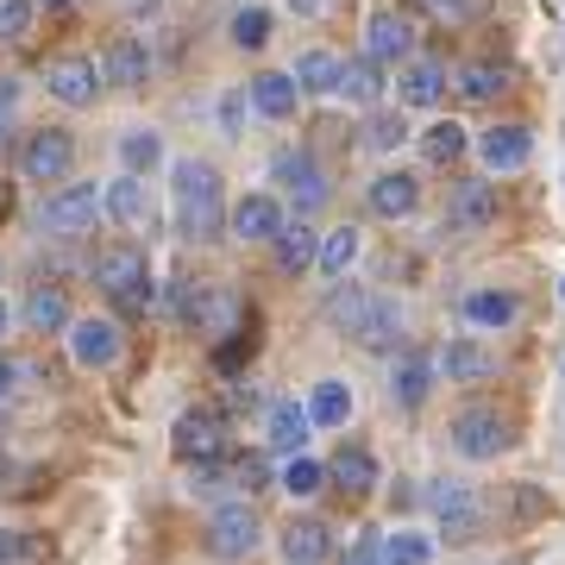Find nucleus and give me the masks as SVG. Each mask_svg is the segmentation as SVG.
<instances>
[{
    "mask_svg": "<svg viewBox=\"0 0 565 565\" xmlns=\"http://www.w3.org/2000/svg\"><path fill=\"white\" fill-rule=\"evenodd\" d=\"M490 371H497V352L478 340H446L440 345V377L446 384H484Z\"/></svg>",
    "mask_w": 565,
    "mask_h": 565,
    "instance_id": "4be33fe9",
    "label": "nucleus"
},
{
    "mask_svg": "<svg viewBox=\"0 0 565 565\" xmlns=\"http://www.w3.org/2000/svg\"><path fill=\"white\" fill-rule=\"evenodd\" d=\"M384 88H390V82H384V63H377V57H345L340 63V95L352 107H377V102H384Z\"/></svg>",
    "mask_w": 565,
    "mask_h": 565,
    "instance_id": "bb28decb",
    "label": "nucleus"
},
{
    "mask_svg": "<svg viewBox=\"0 0 565 565\" xmlns=\"http://www.w3.org/2000/svg\"><path fill=\"white\" fill-rule=\"evenodd\" d=\"M102 63L95 57H51L44 63V95L63 107H95V95H102Z\"/></svg>",
    "mask_w": 565,
    "mask_h": 565,
    "instance_id": "1a4fd4ad",
    "label": "nucleus"
},
{
    "mask_svg": "<svg viewBox=\"0 0 565 565\" xmlns=\"http://www.w3.org/2000/svg\"><path fill=\"white\" fill-rule=\"evenodd\" d=\"M226 226H233V239H245V245H270L289 221H282L277 195H245V202H233V221Z\"/></svg>",
    "mask_w": 565,
    "mask_h": 565,
    "instance_id": "dca6fc26",
    "label": "nucleus"
},
{
    "mask_svg": "<svg viewBox=\"0 0 565 565\" xmlns=\"http://www.w3.org/2000/svg\"><path fill=\"white\" fill-rule=\"evenodd\" d=\"M308 415H315V427H345V415H352V390H345L340 377L315 384V396H308Z\"/></svg>",
    "mask_w": 565,
    "mask_h": 565,
    "instance_id": "c9c22d12",
    "label": "nucleus"
},
{
    "mask_svg": "<svg viewBox=\"0 0 565 565\" xmlns=\"http://www.w3.org/2000/svg\"><path fill=\"white\" fill-rule=\"evenodd\" d=\"M32 7L39 0H0V44H20L32 32Z\"/></svg>",
    "mask_w": 565,
    "mask_h": 565,
    "instance_id": "37998d69",
    "label": "nucleus"
},
{
    "mask_svg": "<svg viewBox=\"0 0 565 565\" xmlns=\"http://www.w3.org/2000/svg\"><path fill=\"white\" fill-rule=\"evenodd\" d=\"M239 114H245V95H226V107H221L226 132H239Z\"/></svg>",
    "mask_w": 565,
    "mask_h": 565,
    "instance_id": "603ef678",
    "label": "nucleus"
},
{
    "mask_svg": "<svg viewBox=\"0 0 565 565\" xmlns=\"http://www.w3.org/2000/svg\"><path fill=\"white\" fill-rule=\"evenodd\" d=\"M364 308H371V296H364L359 282H340V289L327 296V321H333V327H345V333H352V327L364 321Z\"/></svg>",
    "mask_w": 565,
    "mask_h": 565,
    "instance_id": "a19ab883",
    "label": "nucleus"
},
{
    "mask_svg": "<svg viewBox=\"0 0 565 565\" xmlns=\"http://www.w3.org/2000/svg\"><path fill=\"white\" fill-rule=\"evenodd\" d=\"M277 553H282V565H327V553H333V527L315 522V515H302V522H289L277 534Z\"/></svg>",
    "mask_w": 565,
    "mask_h": 565,
    "instance_id": "a211bd4d",
    "label": "nucleus"
},
{
    "mask_svg": "<svg viewBox=\"0 0 565 565\" xmlns=\"http://www.w3.org/2000/svg\"><path fill=\"white\" fill-rule=\"evenodd\" d=\"M270 245H277V270H289V277H296V270H308V264L321 258V233H315L308 221L282 226V233H277Z\"/></svg>",
    "mask_w": 565,
    "mask_h": 565,
    "instance_id": "7c9ffc66",
    "label": "nucleus"
},
{
    "mask_svg": "<svg viewBox=\"0 0 565 565\" xmlns=\"http://www.w3.org/2000/svg\"><path fill=\"white\" fill-rule=\"evenodd\" d=\"M364 239H359V226H333V233H321V258H315V270H321L327 282H345V270L359 264Z\"/></svg>",
    "mask_w": 565,
    "mask_h": 565,
    "instance_id": "c756f323",
    "label": "nucleus"
},
{
    "mask_svg": "<svg viewBox=\"0 0 565 565\" xmlns=\"http://www.w3.org/2000/svg\"><path fill=\"white\" fill-rule=\"evenodd\" d=\"M515 315H522V302H515L509 289H471V296H465V321L471 327H509Z\"/></svg>",
    "mask_w": 565,
    "mask_h": 565,
    "instance_id": "473e14b6",
    "label": "nucleus"
},
{
    "mask_svg": "<svg viewBox=\"0 0 565 565\" xmlns=\"http://www.w3.org/2000/svg\"><path fill=\"white\" fill-rule=\"evenodd\" d=\"M102 76L114 82V88H145V76H151V51H145V39H132V32L107 39V51H102Z\"/></svg>",
    "mask_w": 565,
    "mask_h": 565,
    "instance_id": "6ab92c4d",
    "label": "nucleus"
},
{
    "mask_svg": "<svg viewBox=\"0 0 565 565\" xmlns=\"http://www.w3.org/2000/svg\"><path fill=\"white\" fill-rule=\"evenodd\" d=\"M13 390H20V364H13V359H0V403H7Z\"/></svg>",
    "mask_w": 565,
    "mask_h": 565,
    "instance_id": "3c124183",
    "label": "nucleus"
},
{
    "mask_svg": "<svg viewBox=\"0 0 565 565\" xmlns=\"http://www.w3.org/2000/svg\"><path fill=\"white\" fill-rule=\"evenodd\" d=\"M364 145H371V151H403V145H408V120H403V114L371 107V120H364Z\"/></svg>",
    "mask_w": 565,
    "mask_h": 565,
    "instance_id": "ea45409f",
    "label": "nucleus"
},
{
    "mask_svg": "<svg viewBox=\"0 0 565 565\" xmlns=\"http://www.w3.org/2000/svg\"><path fill=\"white\" fill-rule=\"evenodd\" d=\"M270 177L289 189L296 221H302V214H321V207L333 202V182H327V170L308 158V151H277V158H270Z\"/></svg>",
    "mask_w": 565,
    "mask_h": 565,
    "instance_id": "39448f33",
    "label": "nucleus"
},
{
    "mask_svg": "<svg viewBox=\"0 0 565 565\" xmlns=\"http://www.w3.org/2000/svg\"><path fill=\"white\" fill-rule=\"evenodd\" d=\"M289 7H296V13H321L327 0H289Z\"/></svg>",
    "mask_w": 565,
    "mask_h": 565,
    "instance_id": "864d4df0",
    "label": "nucleus"
},
{
    "mask_svg": "<svg viewBox=\"0 0 565 565\" xmlns=\"http://www.w3.org/2000/svg\"><path fill=\"white\" fill-rule=\"evenodd\" d=\"M233 484H245V497H252V490H264V484H270L264 459H239V465H233Z\"/></svg>",
    "mask_w": 565,
    "mask_h": 565,
    "instance_id": "de8ad7c7",
    "label": "nucleus"
},
{
    "mask_svg": "<svg viewBox=\"0 0 565 565\" xmlns=\"http://www.w3.org/2000/svg\"><path fill=\"white\" fill-rule=\"evenodd\" d=\"M396 95H403V107H434L446 95V63L408 57V70L396 76Z\"/></svg>",
    "mask_w": 565,
    "mask_h": 565,
    "instance_id": "a878e982",
    "label": "nucleus"
},
{
    "mask_svg": "<svg viewBox=\"0 0 565 565\" xmlns=\"http://www.w3.org/2000/svg\"><path fill=\"white\" fill-rule=\"evenodd\" d=\"M107 207V195L95 182H57L39 207V226L51 239H76V233H95V214Z\"/></svg>",
    "mask_w": 565,
    "mask_h": 565,
    "instance_id": "7ed1b4c3",
    "label": "nucleus"
},
{
    "mask_svg": "<svg viewBox=\"0 0 565 565\" xmlns=\"http://www.w3.org/2000/svg\"><path fill=\"white\" fill-rule=\"evenodd\" d=\"M95 289L114 296L126 315H145L151 296H158V289H151V264H145L139 245H102V252H95Z\"/></svg>",
    "mask_w": 565,
    "mask_h": 565,
    "instance_id": "f03ea898",
    "label": "nucleus"
},
{
    "mask_svg": "<svg viewBox=\"0 0 565 565\" xmlns=\"http://www.w3.org/2000/svg\"><path fill=\"white\" fill-rule=\"evenodd\" d=\"M70 359L82 364V371H107V364L120 359V321H107V315H82V321H70Z\"/></svg>",
    "mask_w": 565,
    "mask_h": 565,
    "instance_id": "9b49d317",
    "label": "nucleus"
},
{
    "mask_svg": "<svg viewBox=\"0 0 565 565\" xmlns=\"http://www.w3.org/2000/svg\"><path fill=\"white\" fill-rule=\"evenodd\" d=\"M39 7H70V0H39Z\"/></svg>",
    "mask_w": 565,
    "mask_h": 565,
    "instance_id": "4d7b16f0",
    "label": "nucleus"
},
{
    "mask_svg": "<svg viewBox=\"0 0 565 565\" xmlns=\"http://www.w3.org/2000/svg\"><path fill=\"white\" fill-rule=\"evenodd\" d=\"M465 151H471V139H465L459 120H434V126L422 132V158H427V163H459Z\"/></svg>",
    "mask_w": 565,
    "mask_h": 565,
    "instance_id": "72a5a7b5",
    "label": "nucleus"
},
{
    "mask_svg": "<svg viewBox=\"0 0 565 565\" xmlns=\"http://www.w3.org/2000/svg\"><path fill=\"white\" fill-rule=\"evenodd\" d=\"M289 76H296L302 95H340V57H333V51H302Z\"/></svg>",
    "mask_w": 565,
    "mask_h": 565,
    "instance_id": "2f4dec72",
    "label": "nucleus"
},
{
    "mask_svg": "<svg viewBox=\"0 0 565 565\" xmlns=\"http://www.w3.org/2000/svg\"><path fill=\"white\" fill-rule=\"evenodd\" d=\"M371 214H384V221H408L415 207H422V182L408 177V170H384V177H371Z\"/></svg>",
    "mask_w": 565,
    "mask_h": 565,
    "instance_id": "aec40b11",
    "label": "nucleus"
},
{
    "mask_svg": "<svg viewBox=\"0 0 565 565\" xmlns=\"http://www.w3.org/2000/svg\"><path fill=\"white\" fill-rule=\"evenodd\" d=\"M245 95H252V107H258L264 120H296V102H302L296 76H282V70H264V76H252V82H245Z\"/></svg>",
    "mask_w": 565,
    "mask_h": 565,
    "instance_id": "393cba45",
    "label": "nucleus"
},
{
    "mask_svg": "<svg viewBox=\"0 0 565 565\" xmlns=\"http://www.w3.org/2000/svg\"><path fill=\"white\" fill-rule=\"evenodd\" d=\"M308 434H315V415H308V403H296V396H277V403L264 408V440L277 446V452L302 459Z\"/></svg>",
    "mask_w": 565,
    "mask_h": 565,
    "instance_id": "4468645a",
    "label": "nucleus"
},
{
    "mask_svg": "<svg viewBox=\"0 0 565 565\" xmlns=\"http://www.w3.org/2000/svg\"><path fill=\"white\" fill-rule=\"evenodd\" d=\"M509 88V70H497V63H465L459 70V95L465 102H497Z\"/></svg>",
    "mask_w": 565,
    "mask_h": 565,
    "instance_id": "58836bf2",
    "label": "nucleus"
},
{
    "mask_svg": "<svg viewBox=\"0 0 565 565\" xmlns=\"http://www.w3.org/2000/svg\"><path fill=\"white\" fill-rule=\"evenodd\" d=\"M434 377H440V359H427V352H396L390 364V396L403 408H422L434 396Z\"/></svg>",
    "mask_w": 565,
    "mask_h": 565,
    "instance_id": "2eb2a0df",
    "label": "nucleus"
},
{
    "mask_svg": "<svg viewBox=\"0 0 565 565\" xmlns=\"http://www.w3.org/2000/svg\"><path fill=\"white\" fill-rule=\"evenodd\" d=\"M126 7H145V13H151V7H158V0H126Z\"/></svg>",
    "mask_w": 565,
    "mask_h": 565,
    "instance_id": "6e6d98bb",
    "label": "nucleus"
},
{
    "mask_svg": "<svg viewBox=\"0 0 565 565\" xmlns=\"http://www.w3.org/2000/svg\"><path fill=\"white\" fill-rule=\"evenodd\" d=\"M434 20H471V0H422Z\"/></svg>",
    "mask_w": 565,
    "mask_h": 565,
    "instance_id": "09e8293b",
    "label": "nucleus"
},
{
    "mask_svg": "<svg viewBox=\"0 0 565 565\" xmlns=\"http://www.w3.org/2000/svg\"><path fill=\"white\" fill-rule=\"evenodd\" d=\"M352 340H359L364 352H396V345H403V308L390 302V296H371L364 321L352 327Z\"/></svg>",
    "mask_w": 565,
    "mask_h": 565,
    "instance_id": "412c9836",
    "label": "nucleus"
},
{
    "mask_svg": "<svg viewBox=\"0 0 565 565\" xmlns=\"http://www.w3.org/2000/svg\"><path fill=\"white\" fill-rule=\"evenodd\" d=\"M120 163L132 170V177L158 170V163H163V139L151 132V126H132V132H120Z\"/></svg>",
    "mask_w": 565,
    "mask_h": 565,
    "instance_id": "f704fd0d",
    "label": "nucleus"
},
{
    "mask_svg": "<svg viewBox=\"0 0 565 565\" xmlns=\"http://www.w3.org/2000/svg\"><path fill=\"white\" fill-rule=\"evenodd\" d=\"M170 189H177V233L189 245H214L233 221L226 207V189H221V170L202 158H177L170 163Z\"/></svg>",
    "mask_w": 565,
    "mask_h": 565,
    "instance_id": "f257e3e1",
    "label": "nucleus"
},
{
    "mask_svg": "<svg viewBox=\"0 0 565 565\" xmlns=\"http://www.w3.org/2000/svg\"><path fill=\"white\" fill-rule=\"evenodd\" d=\"M25 327H32V333H70V321H76V315H70V296H63V282H32V296H25Z\"/></svg>",
    "mask_w": 565,
    "mask_h": 565,
    "instance_id": "5701e85b",
    "label": "nucleus"
},
{
    "mask_svg": "<svg viewBox=\"0 0 565 565\" xmlns=\"http://www.w3.org/2000/svg\"><path fill=\"white\" fill-rule=\"evenodd\" d=\"M13 107H20V82H13V76H0V120H7Z\"/></svg>",
    "mask_w": 565,
    "mask_h": 565,
    "instance_id": "8fccbe9b",
    "label": "nucleus"
},
{
    "mask_svg": "<svg viewBox=\"0 0 565 565\" xmlns=\"http://www.w3.org/2000/svg\"><path fill=\"white\" fill-rule=\"evenodd\" d=\"M226 32H233V44H239V51H264V44H270V13H264V7H239Z\"/></svg>",
    "mask_w": 565,
    "mask_h": 565,
    "instance_id": "79ce46f5",
    "label": "nucleus"
},
{
    "mask_svg": "<svg viewBox=\"0 0 565 565\" xmlns=\"http://www.w3.org/2000/svg\"><path fill=\"white\" fill-rule=\"evenodd\" d=\"M471 151H478V163H484L490 177H515V170H527V158H534V132L503 120V126H490V132H478Z\"/></svg>",
    "mask_w": 565,
    "mask_h": 565,
    "instance_id": "9d476101",
    "label": "nucleus"
},
{
    "mask_svg": "<svg viewBox=\"0 0 565 565\" xmlns=\"http://www.w3.org/2000/svg\"><path fill=\"white\" fill-rule=\"evenodd\" d=\"M107 214H114L126 233H145V226H151V189H145V177L126 170V177L107 182Z\"/></svg>",
    "mask_w": 565,
    "mask_h": 565,
    "instance_id": "b1692460",
    "label": "nucleus"
},
{
    "mask_svg": "<svg viewBox=\"0 0 565 565\" xmlns=\"http://www.w3.org/2000/svg\"><path fill=\"white\" fill-rule=\"evenodd\" d=\"M509 440H515V434H509V415H497V408H459V415H452V452L471 459V465L509 452Z\"/></svg>",
    "mask_w": 565,
    "mask_h": 565,
    "instance_id": "0eeeda50",
    "label": "nucleus"
},
{
    "mask_svg": "<svg viewBox=\"0 0 565 565\" xmlns=\"http://www.w3.org/2000/svg\"><path fill=\"white\" fill-rule=\"evenodd\" d=\"M239 296L233 289H221V282H207L202 296V315H195V333H207V340H226V333H239Z\"/></svg>",
    "mask_w": 565,
    "mask_h": 565,
    "instance_id": "c85d7f7f",
    "label": "nucleus"
},
{
    "mask_svg": "<svg viewBox=\"0 0 565 565\" xmlns=\"http://www.w3.org/2000/svg\"><path fill=\"white\" fill-rule=\"evenodd\" d=\"M364 57H377L384 70H390V63H408V57H415V20L396 13V7L371 13V25H364Z\"/></svg>",
    "mask_w": 565,
    "mask_h": 565,
    "instance_id": "ddd939ff",
    "label": "nucleus"
},
{
    "mask_svg": "<svg viewBox=\"0 0 565 565\" xmlns=\"http://www.w3.org/2000/svg\"><path fill=\"white\" fill-rule=\"evenodd\" d=\"M32 559V534H20V527H0V565H25Z\"/></svg>",
    "mask_w": 565,
    "mask_h": 565,
    "instance_id": "49530a36",
    "label": "nucleus"
},
{
    "mask_svg": "<svg viewBox=\"0 0 565 565\" xmlns=\"http://www.w3.org/2000/svg\"><path fill=\"white\" fill-rule=\"evenodd\" d=\"M170 446H177V459H221V446H226V422H221V408H182L177 415V434H170Z\"/></svg>",
    "mask_w": 565,
    "mask_h": 565,
    "instance_id": "f8f14e48",
    "label": "nucleus"
},
{
    "mask_svg": "<svg viewBox=\"0 0 565 565\" xmlns=\"http://www.w3.org/2000/svg\"><path fill=\"white\" fill-rule=\"evenodd\" d=\"M427 509H434V522H440L446 541H471L478 522H484V503H478V490L465 484V478H440V484H427Z\"/></svg>",
    "mask_w": 565,
    "mask_h": 565,
    "instance_id": "6e6552de",
    "label": "nucleus"
},
{
    "mask_svg": "<svg viewBox=\"0 0 565 565\" xmlns=\"http://www.w3.org/2000/svg\"><path fill=\"white\" fill-rule=\"evenodd\" d=\"M70 170H76V139H70L63 126L25 132V145H20V177L25 182H70Z\"/></svg>",
    "mask_w": 565,
    "mask_h": 565,
    "instance_id": "423d86ee",
    "label": "nucleus"
},
{
    "mask_svg": "<svg viewBox=\"0 0 565 565\" xmlns=\"http://www.w3.org/2000/svg\"><path fill=\"white\" fill-rule=\"evenodd\" d=\"M327 478H333L345 497H371V490H377V459H371L364 446H340L333 465H327Z\"/></svg>",
    "mask_w": 565,
    "mask_h": 565,
    "instance_id": "cd10ccee",
    "label": "nucleus"
},
{
    "mask_svg": "<svg viewBox=\"0 0 565 565\" xmlns=\"http://www.w3.org/2000/svg\"><path fill=\"white\" fill-rule=\"evenodd\" d=\"M7 327H13V308H7V302H0V333H7Z\"/></svg>",
    "mask_w": 565,
    "mask_h": 565,
    "instance_id": "5fc2aeb1",
    "label": "nucleus"
},
{
    "mask_svg": "<svg viewBox=\"0 0 565 565\" xmlns=\"http://www.w3.org/2000/svg\"><path fill=\"white\" fill-rule=\"evenodd\" d=\"M202 296H207V282L177 277V289H170V308H177V321H182V327H195V315H202Z\"/></svg>",
    "mask_w": 565,
    "mask_h": 565,
    "instance_id": "c03bdc74",
    "label": "nucleus"
},
{
    "mask_svg": "<svg viewBox=\"0 0 565 565\" xmlns=\"http://www.w3.org/2000/svg\"><path fill=\"white\" fill-rule=\"evenodd\" d=\"M497 221V182H459L446 202V226L452 233H484Z\"/></svg>",
    "mask_w": 565,
    "mask_h": 565,
    "instance_id": "f3484780",
    "label": "nucleus"
},
{
    "mask_svg": "<svg viewBox=\"0 0 565 565\" xmlns=\"http://www.w3.org/2000/svg\"><path fill=\"white\" fill-rule=\"evenodd\" d=\"M559 296H565V289H559Z\"/></svg>",
    "mask_w": 565,
    "mask_h": 565,
    "instance_id": "13d9d810",
    "label": "nucleus"
},
{
    "mask_svg": "<svg viewBox=\"0 0 565 565\" xmlns=\"http://www.w3.org/2000/svg\"><path fill=\"white\" fill-rule=\"evenodd\" d=\"M434 534H422V527H396L384 541V565H434Z\"/></svg>",
    "mask_w": 565,
    "mask_h": 565,
    "instance_id": "e433bc0d",
    "label": "nucleus"
},
{
    "mask_svg": "<svg viewBox=\"0 0 565 565\" xmlns=\"http://www.w3.org/2000/svg\"><path fill=\"white\" fill-rule=\"evenodd\" d=\"M207 546H214L221 559H252V553L264 546V522H258V509L245 503V497L221 503L214 515H207Z\"/></svg>",
    "mask_w": 565,
    "mask_h": 565,
    "instance_id": "20e7f679",
    "label": "nucleus"
},
{
    "mask_svg": "<svg viewBox=\"0 0 565 565\" xmlns=\"http://www.w3.org/2000/svg\"><path fill=\"white\" fill-rule=\"evenodd\" d=\"M277 490H289V497H296V503H308V497H321L327 490V465L321 459H289L282 465V478H277Z\"/></svg>",
    "mask_w": 565,
    "mask_h": 565,
    "instance_id": "4c0bfd02",
    "label": "nucleus"
},
{
    "mask_svg": "<svg viewBox=\"0 0 565 565\" xmlns=\"http://www.w3.org/2000/svg\"><path fill=\"white\" fill-rule=\"evenodd\" d=\"M340 565H384V541H377V534H352Z\"/></svg>",
    "mask_w": 565,
    "mask_h": 565,
    "instance_id": "a18cd8bd",
    "label": "nucleus"
}]
</instances>
